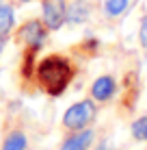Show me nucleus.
<instances>
[{
	"instance_id": "nucleus-1",
	"label": "nucleus",
	"mask_w": 147,
	"mask_h": 150,
	"mask_svg": "<svg viewBox=\"0 0 147 150\" xmlns=\"http://www.w3.org/2000/svg\"><path fill=\"white\" fill-rule=\"evenodd\" d=\"M39 83L43 85V89L52 96H59L65 91V87L69 85V79H72V68L65 59L61 57H48L39 63L37 70Z\"/></svg>"
},
{
	"instance_id": "nucleus-10",
	"label": "nucleus",
	"mask_w": 147,
	"mask_h": 150,
	"mask_svg": "<svg viewBox=\"0 0 147 150\" xmlns=\"http://www.w3.org/2000/svg\"><path fill=\"white\" fill-rule=\"evenodd\" d=\"M125 7H128V0H106L104 2V11L108 15H113V18L119 15V13H123Z\"/></svg>"
},
{
	"instance_id": "nucleus-8",
	"label": "nucleus",
	"mask_w": 147,
	"mask_h": 150,
	"mask_svg": "<svg viewBox=\"0 0 147 150\" xmlns=\"http://www.w3.org/2000/svg\"><path fill=\"white\" fill-rule=\"evenodd\" d=\"M87 15H89V7H87V2H74L72 4V9H69V20L72 22H82V20H87Z\"/></svg>"
},
{
	"instance_id": "nucleus-7",
	"label": "nucleus",
	"mask_w": 147,
	"mask_h": 150,
	"mask_svg": "<svg viewBox=\"0 0 147 150\" xmlns=\"http://www.w3.org/2000/svg\"><path fill=\"white\" fill-rule=\"evenodd\" d=\"M13 20H15L13 9L7 7V4H2V7H0V35H4V33H9V30H11Z\"/></svg>"
},
{
	"instance_id": "nucleus-5",
	"label": "nucleus",
	"mask_w": 147,
	"mask_h": 150,
	"mask_svg": "<svg viewBox=\"0 0 147 150\" xmlns=\"http://www.w3.org/2000/svg\"><path fill=\"white\" fill-rule=\"evenodd\" d=\"M91 94H93L95 100H108V98L115 94V81L110 79V76L98 79L93 83V87H91Z\"/></svg>"
},
{
	"instance_id": "nucleus-6",
	"label": "nucleus",
	"mask_w": 147,
	"mask_h": 150,
	"mask_svg": "<svg viewBox=\"0 0 147 150\" xmlns=\"http://www.w3.org/2000/svg\"><path fill=\"white\" fill-rule=\"evenodd\" d=\"M91 142H93V133L84 131V133H80V135L69 137L67 142L63 144V148H61V150H87Z\"/></svg>"
},
{
	"instance_id": "nucleus-14",
	"label": "nucleus",
	"mask_w": 147,
	"mask_h": 150,
	"mask_svg": "<svg viewBox=\"0 0 147 150\" xmlns=\"http://www.w3.org/2000/svg\"><path fill=\"white\" fill-rule=\"evenodd\" d=\"M22 2H26V0H22Z\"/></svg>"
},
{
	"instance_id": "nucleus-9",
	"label": "nucleus",
	"mask_w": 147,
	"mask_h": 150,
	"mask_svg": "<svg viewBox=\"0 0 147 150\" xmlns=\"http://www.w3.org/2000/svg\"><path fill=\"white\" fill-rule=\"evenodd\" d=\"M26 148V137L22 133H13L9 135V139L4 142V148L2 150H24Z\"/></svg>"
},
{
	"instance_id": "nucleus-3",
	"label": "nucleus",
	"mask_w": 147,
	"mask_h": 150,
	"mask_svg": "<svg viewBox=\"0 0 147 150\" xmlns=\"http://www.w3.org/2000/svg\"><path fill=\"white\" fill-rule=\"evenodd\" d=\"M43 20L48 28H61L65 20V0H43Z\"/></svg>"
},
{
	"instance_id": "nucleus-12",
	"label": "nucleus",
	"mask_w": 147,
	"mask_h": 150,
	"mask_svg": "<svg viewBox=\"0 0 147 150\" xmlns=\"http://www.w3.org/2000/svg\"><path fill=\"white\" fill-rule=\"evenodd\" d=\"M141 44L147 48V18L143 20V24H141Z\"/></svg>"
},
{
	"instance_id": "nucleus-2",
	"label": "nucleus",
	"mask_w": 147,
	"mask_h": 150,
	"mask_svg": "<svg viewBox=\"0 0 147 150\" xmlns=\"http://www.w3.org/2000/svg\"><path fill=\"white\" fill-rule=\"evenodd\" d=\"M93 115H95L93 102L82 100V102H76V105H72L67 109V113H65V117H63V124L67 128H72V131H78V128L87 126V124L93 120Z\"/></svg>"
},
{
	"instance_id": "nucleus-13",
	"label": "nucleus",
	"mask_w": 147,
	"mask_h": 150,
	"mask_svg": "<svg viewBox=\"0 0 147 150\" xmlns=\"http://www.w3.org/2000/svg\"><path fill=\"white\" fill-rule=\"evenodd\" d=\"M2 48H4V37L0 35V52H2Z\"/></svg>"
},
{
	"instance_id": "nucleus-4",
	"label": "nucleus",
	"mask_w": 147,
	"mask_h": 150,
	"mask_svg": "<svg viewBox=\"0 0 147 150\" xmlns=\"http://www.w3.org/2000/svg\"><path fill=\"white\" fill-rule=\"evenodd\" d=\"M20 39H24L28 46H33V48H39V46L43 44V39H45V28L39 22H28V24H24V26L20 28Z\"/></svg>"
},
{
	"instance_id": "nucleus-11",
	"label": "nucleus",
	"mask_w": 147,
	"mask_h": 150,
	"mask_svg": "<svg viewBox=\"0 0 147 150\" xmlns=\"http://www.w3.org/2000/svg\"><path fill=\"white\" fill-rule=\"evenodd\" d=\"M132 135L136 139H147V117H141L132 124Z\"/></svg>"
}]
</instances>
